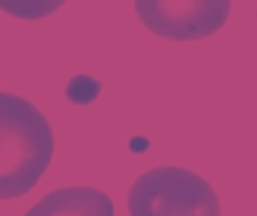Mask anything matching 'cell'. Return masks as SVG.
Returning a JSON list of instances; mask_svg holds the SVG:
<instances>
[{"label":"cell","instance_id":"5b68a950","mask_svg":"<svg viewBox=\"0 0 257 216\" xmlns=\"http://www.w3.org/2000/svg\"><path fill=\"white\" fill-rule=\"evenodd\" d=\"M68 0H0V11L20 18L36 21L57 12Z\"/></svg>","mask_w":257,"mask_h":216},{"label":"cell","instance_id":"8992f818","mask_svg":"<svg viewBox=\"0 0 257 216\" xmlns=\"http://www.w3.org/2000/svg\"><path fill=\"white\" fill-rule=\"evenodd\" d=\"M101 90V83L95 81L86 75H77L71 78L66 87V98L77 105H87L89 102L95 101Z\"/></svg>","mask_w":257,"mask_h":216},{"label":"cell","instance_id":"6da1fadb","mask_svg":"<svg viewBox=\"0 0 257 216\" xmlns=\"http://www.w3.org/2000/svg\"><path fill=\"white\" fill-rule=\"evenodd\" d=\"M54 132L29 99L0 92V201L30 192L50 167Z\"/></svg>","mask_w":257,"mask_h":216},{"label":"cell","instance_id":"7a4b0ae2","mask_svg":"<svg viewBox=\"0 0 257 216\" xmlns=\"http://www.w3.org/2000/svg\"><path fill=\"white\" fill-rule=\"evenodd\" d=\"M130 216H221L214 186L197 173L163 165L142 173L128 192Z\"/></svg>","mask_w":257,"mask_h":216},{"label":"cell","instance_id":"277c9868","mask_svg":"<svg viewBox=\"0 0 257 216\" xmlns=\"http://www.w3.org/2000/svg\"><path fill=\"white\" fill-rule=\"evenodd\" d=\"M23 216H114V204L101 189L66 186L50 191Z\"/></svg>","mask_w":257,"mask_h":216},{"label":"cell","instance_id":"3957f363","mask_svg":"<svg viewBox=\"0 0 257 216\" xmlns=\"http://www.w3.org/2000/svg\"><path fill=\"white\" fill-rule=\"evenodd\" d=\"M134 9L152 35L188 42L221 30L229 20L232 0H134Z\"/></svg>","mask_w":257,"mask_h":216}]
</instances>
